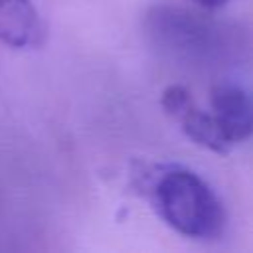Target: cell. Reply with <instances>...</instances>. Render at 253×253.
Listing matches in <instances>:
<instances>
[{
    "label": "cell",
    "instance_id": "1",
    "mask_svg": "<svg viewBox=\"0 0 253 253\" xmlns=\"http://www.w3.org/2000/svg\"><path fill=\"white\" fill-rule=\"evenodd\" d=\"M132 184L176 233L192 239H215L223 233V204L194 170L172 162H136Z\"/></svg>",
    "mask_w": 253,
    "mask_h": 253
},
{
    "label": "cell",
    "instance_id": "2",
    "mask_svg": "<svg viewBox=\"0 0 253 253\" xmlns=\"http://www.w3.org/2000/svg\"><path fill=\"white\" fill-rule=\"evenodd\" d=\"M160 105L164 113L176 121L182 132L202 148L215 154H229V144L223 140L211 113L204 111L192 97V93L182 85H168L162 91Z\"/></svg>",
    "mask_w": 253,
    "mask_h": 253
},
{
    "label": "cell",
    "instance_id": "3",
    "mask_svg": "<svg viewBox=\"0 0 253 253\" xmlns=\"http://www.w3.org/2000/svg\"><path fill=\"white\" fill-rule=\"evenodd\" d=\"M210 103L211 117L229 148L253 136V99L243 87L233 83L213 85Z\"/></svg>",
    "mask_w": 253,
    "mask_h": 253
},
{
    "label": "cell",
    "instance_id": "4",
    "mask_svg": "<svg viewBox=\"0 0 253 253\" xmlns=\"http://www.w3.org/2000/svg\"><path fill=\"white\" fill-rule=\"evenodd\" d=\"M192 4H196L198 8H204V10H217L221 6H225L229 0H190Z\"/></svg>",
    "mask_w": 253,
    "mask_h": 253
}]
</instances>
